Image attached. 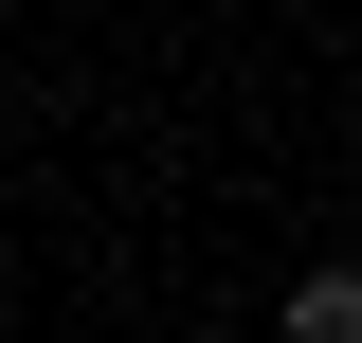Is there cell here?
<instances>
[{
    "label": "cell",
    "mask_w": 362,
    "mask_h": 343,
    "mask_svg": "<svg viewBox=\"0 0 362 343\" xmlns=\"http://www.w3.org/2000/svg\"><path fill=\"white\" fill-rule=\"evenodd\" d=\"M272 343H362V253L290 271V307H272Z\"/></svg>",
    "instance_id": "6da1fadb"
}]
</instances>
